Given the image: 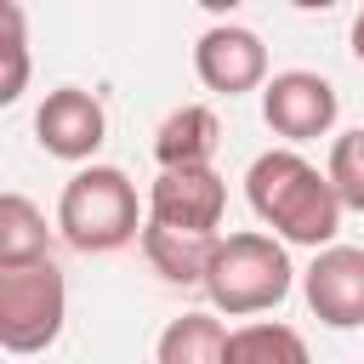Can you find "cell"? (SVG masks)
<instances>
[{"label": "cell", "instance_id": "8", "mask_svg": "<svg viewBox=\"0 0 364 364\" xmlns=\"http://www.w3.org/2000/svg\"><path fill=\"white\" fill-rule=\"evenodd\" d=\"M301 290H307V307H313L318 324L358 330L364 324V250L358 245L318 250L313 267H307V279H301Z\"/></svg>", "mask_w": 364, "mask_h": 364}, {"label": "cell", "instance_id": "7", "mask_svg": "<svg viewBox=\"0 0 364 364\" xmlns=\"http://www.w3.org/2000/svg\"><path fill=\"white\" fill-rule=\"evenodd\" d=\"M228 210V188L210 165L199 171H159V182L148 188V222L159 228H182V233H216Z\"/></svg>", "mask_w": 364, "mask_h": 364}, {"label": "cell", "instance_id": "17", "mask_svg": "<svg viewBox=\"0 0 364 364\" xmlns=\"http://www.w3.org/2000/svg\"><path fill=\"white\" fill-rule=\"evenodd\" d=\"M353 57H358V63H364V11H358V17H353Z\"/></svg>", "mask_w": 364, "mask_h": 364}, {"label": "cell", "instance_id": "9", "mask_svg": "<svg viewBox=\"0 0 364 364\" xmlns=\"http://www.w3.org/2000/svg\"><path fill=\"white\" fill-rule=\"evenodd\" d=\"M34 136H40V148L57 154V159H91V154L102 148V136H108V114H102V102H97L91 91L57 85V91H46V102L34 108Z\"/></svg>", "mask_w": 364, "mask_h": 364}, {"label": "cell", "instance_id": "15", "mask_svg": "<svg viewBox=\"0 0 364 364\" xmlns=\"http://www.w3.org/2000/svg\"><path fill=\"white\" fill-rule=\"evenodd\" d=\"M324 176H330L341 210H364V125H353V131H341V136L330 142Z\"/></svg>", "mask_w": 364, "mask_h": 364}, {"label": "cell", "instance_id": "12", "mask_svg": "<svg viewBox=\"0 0 364 364\" xmlns=\"http://www.w3.org/2000/svg\"><path fill=\"white\" fill-rule=\"evenodd\" d=\"M228 324L216 313H182L159 330V364H228Z\"/></svg>", "mask_w": 364, "mask_h": 364}, {"label": "cell", "instance_id": "10", "mask_svg": "<svg viewBox=\"0 0 364 364\" xmlns=\"http://www.w3.org/2000/svg\"><path fill=\"white\" fill-rule=\"evenodd\" d=\"M216 136H222L216 114L205 102H188V108L165 114V125L154 131V159H159V171H199V165H210Z\"/></svg>", "mask_w": 364, "mask_h": 364}, {"label": "cell", "instance_id": "16", "mask_svg": "<svg viewBox=\"0 0 364 364\" xmlns=\"http://www.w3.org/2000/svg\"><path fill=\"white\" fill-rule=\"evenodd\" d=\"M0 57H6V80H0V102H17L28 85V28H23V6H0Z\"/></svg>", "mask_w": 364, "mask_h": 364}, {"label": "cell", "instance_id": "1", "mask_svg": "<svg viewBox=\"0 0 364 364\" xmlns=\"http://www.w3.org/2000/svg\"><path fill=\"white\" fill-rule=\"evenodd\" d=\"M245 199L262 216V228H273L284 245L330 250V239L341 228V199H336L330 176L318 165H307L296 148H267L245 171Z\"/></svg>", "mask_w": 364, "mask_h": 364}, {"label": "cell", "instance_id": "2", "mask_svg": "<svg viewBox=\"0 0 364 364\" xmlns=\"http://www.w3.org/2000/svg\"><path fill=\"white\" fill-rule=\"evenodd\" d=\"M57 228L74 250L85 256H102V250H119L136 239V228H148L136 216V188L119 165H85L63 182V199H57Z\"/></svg>", "mask_w": 364, "mask_h": 364}, {"label": "cell", "instance_id": "5", "mask_svg": "<svg viewBox=\"0 0 364 364\" xmlns=\"http://www.w3.org/2000/svg\"><path fill=\"white\" fill-rule=\"evenodd\" d=\"M336 85L324 74H307V68H284L262 85V119L273 136L284 142H313L336 125Z\"/></svg>", "mask_w": 364, "mask_h": 364}, {"label": "cell", "instance_id": "13", "mask_svg": "<svg viewBox=\"0 0 364 364\" xmlns=\"http://www.w3.org/2000/svg\"><path fill=\"white\" fill-rule=\"evenodd\" d=\"M34 262H51L46 216L34 210V199L0 193V267H34Z\"/></svg>", "mask_w": 364, "mask_h": 364}, {"label": "cell", "instance_id": "6", "mask_svg": "<svg viewBox=\"0 0 364 364\" xmlns=\"http://www.w3.org/2000/svg\"><path fill=\"white\" fill-rule=\"evenodd\" d=\"M193 68L199 80L216 91V97H245L256 85H267V46L256 28H239V23H216L199 34L193 46Z\"/></svg>", "mask_w": 364, "mask_h": 364}, {"label": "cell", "instance_id": "3", "mask_svg": "<svg viewBox=\"0 0 364 364\" xmlns=\"http://www.w3.org/2000/svg\"><path fill=\"white\" fill-rule=\"evenodd\" d=\"M290 279H296V267H290L284 245H279L273 233L245 228V233H228V239L216 245L210 273H205V296H210L216 313L245 318V313L279 307V301L290 296Z\"/></svg>", "mask_w": 364, "mask_h": 364}, {"label": "cell", "instance_id": "4", "mask_svg": "<svg viewBox=\"0 0 364 364\" xmlns=\"http://www.w3.org/2000/svg\"><path fill=\"white\" fill-rule=\"evenodd\" d=\"M68 284L57 262L0 267V347L6 353H46L63 336Z\"/></svg>", "mask_w": 364, "mask_h": 364}, {"label": "cell", "instance_id": "11", "mask_svg": "<svg viewBox=\"0 0 364 364\" xmlns=\"http://www.w3.org/2000/svg\"><path fill=\"white\" fill-rule=\"evenodd\" d=\"M216 245H222L216 233H182V228H159V222L142 228V256L165 284H205Z\"/></svg>", "mask_w": 364, "mask_h": 364}, {"label": "cell", "instance_id": "14", "mask_svg": "<svg viewBox=\"0 0 364 364\" xmlns=\"http://www.w3.org/2000/svg\"><path fill=\"white\" fill-rule=\"evenodd\" d=\"M228 364H313V358H307V341L290 324L256 318V324H239L228 336Z\"/></svg>", "mask_w": 364, "mask_h": 364}]
</instances>
